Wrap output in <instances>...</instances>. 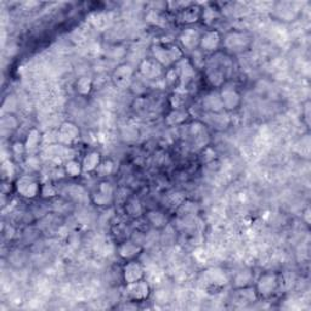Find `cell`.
Returning <instances> with one entry per match:
<instances>
[{
  "mask_svg": "<svg viewBox=\"0 0 311 311\" xmlns=\"http://www.w3.org/2000/svg\"><path fill=\"white\" fill-rule=\"evenodd\" d=\"M153 60L161 66H170L183 56V51L178 46H153Z\"/></svg>",
  "mask_w": 311,
  "mask_h": 311,
  "instance_id": "6da1fadb",
  "label": "cell"
},
{
  "mask_svg": "<svg viewBox=\"0 0 311 311\" xmlns=\"http://www.w3.org/2000/svg\"><path fill=\"white\" fill-rule=\"evenodd\" d=\"M280 286V279L276 273H264L257 282V293L261 298H270L276 293Z\"/></svg>",
  "mask_w": 311,
  "mask_h": 311,
  "instance_id": "7a4b0ae2",
  "label": "cell"
},
{
  "mask_svg": "<svg viewBox=\"0 0 311 311\" xmlns=\"http://www.w3.org/2000/svg\"><path fill=\"white\" fill-rule=\"evenodd\" d=\"M16 191L18 195L24 197V198H34L41 193V186L38 181L29 175H23L18 178L16 181Z\"/></svg>",
  "mask_w": 311,
  "mask_h": 311,
  "instance_id": "3957f363",
  "label": "cell"
},
{
  "mask_svg": "<svg viewBox=\"0 0 311 311\" xmlns=\"http://www.w3.org/2000/svg\"><path fill=\"white\" fill-rule=\"evenodd\" d=\"M150 295V286L144 280L128 283L125 287V297L131 301H144Z\"/></svg>",
  "mask_w": 311,
  "mask_h": 311,
  "instance_id": "277c9868",
  "label": "cell"
},
{
  "mask_svg": "<svg viewBox=\"0 0 311 311\" xmlns=\"http://www.w3.org/2000/svg\"><path fill=\"white\" fill-rule=\"evenodd\" d=\"M145 276V270L144 266L141 265L139 261L130 260L129 263L125 264V266L123 267V277H124L125 283H133L137 282L140 280H144Z\"/></svg>",
  "mask_w": 311,
  "mask_h": 311,
  "instance_id": "5b68a950",
  "label": "cell"
},
{
  "mask_svg": "<svg viewBox=\"0 0 311 311\" xmlns=\"http://www.w3.org/2000/svg\"><path fill=\"white\" fill-rule=\"evenodd\" d=\"M249 44V38L246 34L239 32H232L225 38V46L230 51H242L247 48Z\"/></svg>",
  "mask_w": 311,
  "mask_h": 311,
  "instance_id": "8992f818",
  "label": "cell"
},
{
  "mask_svg": "<svg viewBox=\"0 0 311 311\" xmlns=\"http://www.w3.org/2000/svg\"><path fill=\"white\" fill-rule=\"evenodd\" d=\"M221 43V36L217 30H208V32L201 34V39H199V46L203 51L211 52L215 51L219 48Z\"/></svg>",
  "mask_w": 311,
  "mask_h": 311,
  "instance_id": "52a82bcc",
  "label": "cell"
},
{
  "mask_svg": "<svg viewBox=\"0 0 311 311\" xmlns=\"http://www.w3.org/2000/svg\"><path fill=\"white\" fill-rule=\"evenodd\" d=\"M220 97L223 101V106L225 110H235L238 107L239 102H241V96H239L238 91L232 87H225L221 89Z\"/></svg>",
  "mask_w": 311,
  "mask_h": 311,
  "instance_id": "ba28073f",
  "label": "cell"
},
{
  "mask_svg": "<svg viewBox=\"0 0 311 311\" xmlns=\"http://www.w3.org/2000/svg\"><path fill=\"white\" fill-rule=\"evenodd\" d=\"M79 137V129L73 123H63L58 129V140L63 145L73 144Z\"/></svg>",
  "mask_w": 311,
  "mask_h": 311,
  "instance_id": "9c48e42d",
  "label": "cell"
},
{
  "mask_svg": "<svg viewBox=\"0 0 311 311\" xmlns=\"http://www.w3.org/2000/svg\"><path fill=\"white\" fill-rule=\"evenodd\" d=\"M199 39H201V34L192 28L185 29L179 37V41L186 50H195L196 46L199 45Z\"/></svg>",
  "mask_w": 311,
  "mask_h": 311,
  "instance_id": "30bf717a",
  "label": "cell"
},
{
  "mask_svg": "<svg viewBox=\"0 0 311 311\" xmlns=\"http://www.w3.org/2000/svg\"><path fill=\"white\" fill-rule=\"evenodd\" d=\"M94 202L97 205H107L112 202L113 199V189L109 183H102L98 186V190L96 193L92 196Z\"/></svg>",
  "mask_w": 311,
  "mask_h": 311,
  "instance_id": "8fae6325",
  "label": "cell"
},
{
  "mask_svg": "<svg viewBox=\"0 0 311 311\" xmlns=\"http://www.w3.org/2000/svg\"><path fill=\"white\" fill-rule=\"evenodd\" d=\"M141 247L134 242H124L119 246L118 253L123 259L127 260H133L134 258H136L139 254L141 253Z\"/></svg>",
  "mask_w": 311,
  "mask_h": 311,
  "instance_id": "7c38bea8",
  "label": "cell"
},
{
  "mask_svg": "<svg viewBox=\"0 0 311 311\" xmlns=\"http://www.w3.org/2000/svg\"><path fill=\"white\" fill-rule=\"evenodd\" d=\"M101 163V156L100 153L96 152V151H92V152H89L87 156L83 158L82 162V169L84 173H91V171H96V169L98 168Z\"/></svg>",
  "mask_w": 311,
  "mask_h": 311,
  "instance_id": "4fadbf2b",
  "label": "cell"
},
{
  "mask_svg": "<svg viewBox=\"0 0 311 311\" xmlns=\"http://www.w3.org/2000/svg\"><path fill=\"white\" fill-rule=\"evenodd\" d=\"M131 77H133V70L129 66H121L113 75V81L118 87L125 88V85L130 83Z\"/></svg>",
  "mask_w": 311,
  "mask_h": 311,
  "instance_id": "5bb4252c",
  "label": "cell"
},
{
  "mask_svg": "<svg viewBox=\"0 0 311 311\" xmlns=\"http://www.w3.org/2000/svg\"><path fill=\"white\" fill-rule=\"evenodd\" d=\"M140 71L143 73V76L146 78L153 79L157 78L161 75V64H159L155 60H145L140 66Z\"/></svg>",
  "mask_w": 311,
  "mask_h": 311,
  "instance_id": "9a60e30c",
  "label": "cell"
},
{
  "mask_svg": "<svg viewBox=\"0 0 311 311\" xmlns=\"http://www.w3.org/2000/svg\"><path fill=\"white\" fill-rule=\"evenodd\" d=\"M203 106L205 109L212 111V112H220V111L224 110L223 106V101H221L220 94L218 92H212V94L207 95L203 100Z\"/></svg>",
  "mask_w": 311,
  "mask_h": 311,
  "instance_id": "2e32d148",
  "label": "cell"
},
{
  "mask_svg": "<svg viewBox=\"0 0 311 311\" xmlns=\"http://www.w3.org/2000/svg\"><path fill=\"white\" fill-rule=\"evenodd\" d=\"M147 218H149L150 223L153 225L155 227H163L165 224H167V218H165V215L161 213V212H157V211H152L150 212L149 215H147Z\"/></svg>",
  "mask_w": 311,
  "mask_h": 311,
  "instance_id": "e0dca14e",
  "label": "cell"
},
{
  "mask_svg": "<svg viewBox=\"0 0 311 311\" xmlns=\"http://www.w3.org/2000/svg\"><path fill=\"white\" fill-rule=\"evenodd\" d=\"M201 9L198 8L183 9L184 22H196V21L201 17Z\"/></svg>",
  "mask_w": 311,
  "mask_h": 311,
  "instance_id": "ac0fdd59",
  "label": "cell"
},
{
  "mask_svg": "<svg viewBox=\"0 0 311 311\" xmlns=\"http://www.w3.org/2000/svg\"><path fill=\"white\" fill-rule=\"evenodd\" d=\"M39 139H41V134H39V131L36 130V129H32V130L29 131L28 136H27L26 144H24V146H26V151L36 150V147L38 146V144H39Z\"/></svg>",
  "mask_w": 311,
  "mask_h": 311,
  "instance_id": "d6986e66",
  "label": "cell"
},
{
  "mask_svg": "<svg viewBox=\"0 0 311 311\" xmlns=\"http://www.w3.org/2000/svg\"><path fill=\"white\" fill-rule=\"evenodd\" d=\"M76 87H77V91H78L79 94L88 95L89 92L91 91L92 82L90 78H88V77H83V78H81L78 82H77Z\"/></svg>",
  "mask_w": 311,
  "mask_h": 311,
  "instance_id": "ffe728a7",
  "label": "cell"
},
{
  "mask_svg": "<svg viewBox=\"0 0 311 311\" xmlns=\"http://www.w3.org/2000/svg\"><path fill=\"white\" fill-rule=\"evenodd\" d=\"M66 173L70 175V177H72V178H76V177H78L79 174H81V171H83V169H82V164L79 162H77V161H68L66 163Z\"/></svg>",
  "mask_w": 311,
  "mask_h": 311,
  "instance_id": "44dd1931",
  "label": "cell"
},
{
  "mask_svg": "<svg viewBox=\"0 0 311 311\" xmlns=\"http://www.w3.org/2000/svg\"><path fill=\"white\" fill-rule=\"evenodd\" d=\"M186 117H187V113L185 112V111L175 110L168 116V123L170 125L179 124V123H183L185 119H186Z\"/></svg>",
  "mask_w": 311,
  "mask_h": 311,
  "instance_id": "7402d4cb",
  "label": "cell"
},
{
  "mask_svg": "<svg viewBox=\"0 0 311 311\" xmlns=\"http://www.w3.org/2000/svg\"><path fill=\"white\" fill-rule=\"evenodd\" d=\"M208 79L215 87H220L224 84V73L219 70H214L213 72L208 73Z\"/></svg>",
  "mask_w": 311,
  "mask_h": 311,
  "instance_id": "603a6c76",
  "label": "cell"
},
{
  "mask_svg": "<svg viewBox=\"0 0 311 311\" xmlns=\"http://www.w3.org/2000/svg\"><path fill=\"white\" fill-rule=\"evenodd\" d=\"M113 171V163L111 161L106 162H101L98 168L96 169V173L100 175V177H107Z\"/></svg>",
  "mask_w": 311,
  "mask_h": 311,
  "instance_id": "cb8c5ba5",
  "label": "cell"
},
{
  "mask_svg": "<svg viewBox=\"0 0 311 311\" xmlns=\"http://www.w3.org/2000/svg\"><path fill=\"white\" fill-rule=\"evenodd\" d=\"M41 193L43 197H52L56 195V190L51 185H44V186L41 187Z\"/></svg>",
  "mask_w": 311,
  "mask_h": 311,
  "instance_id": "d4e9b609",
  "label": "cell"
}]
</instances>
